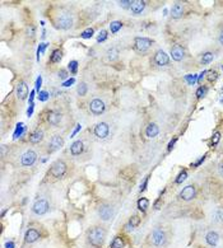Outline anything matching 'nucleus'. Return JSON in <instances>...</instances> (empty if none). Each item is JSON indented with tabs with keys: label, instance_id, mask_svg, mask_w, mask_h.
I'll return each instance as SVG.
<instances>
[{
	"label": "nucleus",
	"instance_id": "obj_35",
	"mask_svg": "<svg viewBox=\"0 0 223 248\" xmlns=\"http://www.w3.org/2000/svg\"><path fill=\"white\" fill-rule=\"evenodd\" d=\"M186 177H187V172L184 169V171H181L180 172V174L177 176V178H176V183L177 185H180V183H183L185 180H186Z\"/></svg>",
	"mask_w": 223,
	"mask_h": 248
},
{
	"label": "nucleus",
	"instance_id": "obj_31",
	"mask_svg": "<svg viewBox=\"0 0 223 248\" xmlns=\"http://www.w3.org/2000/svg\"><path fill=\"white\" fill-rule=\"evenodd\" d=\"M121 27H122V23H121L120 21H114V22H111V24H110L111 33L119 32V30H121Z\"/></svg>",
	"mask_w": 223,
	"mask_h": 248
},
{
	"label": "nucleus",
	"instance_id": "obj_46",
	"mask_svg": "<svg viewBox=\"0 0 223 248\" xmlns=\"http://www.w3.org/2000/svg\"><path fill=\"white\" fill-rule=\"evenodd\" d=\"M75 83V79L74 78H70V79H68V80H65L64 83H63V87H70V85H73Z\"/></svg>",
	"mask_w": 223,
	"mask_h": 248
},
{
	"label": "nucleus",
	"instance_id": "obj_61",
	"mask_svg": "<svg viewBox=\"0 0 223 248\" xmlns=\"http://www.w3.org/2000/svg\"><path fill=\"white\" fill-rule=\"evenodd\" d=\"M222 69H223V65H222Z\"/></svg>",
	"mask_w": 223,
	"mask_h": 248
},
{
	"label": "nucleus",
	"instance_id": "obj_42",
	"mask_svg": "<svg viewBox=\"0 0 223 248\" xmlns=\"http://www.w3.org/2000/svg\"><path fill=\"white\" fill-rule=\"evenodd\" d=\"M47 45H49V44H40L38 50H37V60H40V53H44V52H45Z\"/></svg>",
	"mask_w": 223,
	"mask_h": 248
},
{
	"label": "nucleus",
	"instance_id": "obj_49",
	"mask_svg": "<svg viewBox=\"0 0 223 248\" xmlns=\"http://www.w3.org/2000/svg\"><path fill=\"white\" fill-rule=\"evenodd\" d=\"M66 76H68V71L64 70V69H61V70L59 71V78L64 80V79H66Z\"/></svg>",
	"mask_w": 223,
	"mask_h": 248
},
{
	"label": "nucleus",
	"instance_id": "obj_23",
	"mask_svg": "<svg viewBox=\"0 0 223 248\" xmlns=\"http://www.w3.org/2000/svg\"><path fill=\"white\" fill-rule=\"evenodd\" d=\"M159 132V127L157 123H149L147 126V130H145V134L148 137H156Z\"/></svg>",
	"mask_w": 223,
	"mask_h": 248
},
{
	"label": "nucleus",
	"instance_id": "obj_44",
	"mask_svg": "<svg viewBox=\"0 0 223 248\" xmlns=\"http://www.w3.org/2000/svg\"><path fill=\"white\" fill-rule=\"evenodd\" d=\"M205 158H206V154H204L203 157H200V158H199V159L197 160V162H195V163H192V164H191V167H194V168L199 167V165H200V164H202V163H203V162L205 160Z\"/></svg>",
	"mask_w": 223,
	"mask_h": 248
},
{
	"label": "nucleus",
	"instance_id": "obj_56",
	"mask_svg": "<svg viewBox=\"0 0 223 248\" xmlns=\"http://www.w3.org/2000/svg\"><path fill=\"white\" fill-rule=\"evenodd\" d=\"M33 33H35V27L31 25L30 28H28V34H30V36H33Z\"/></svg>",
	"mask_w": 223,
	"mask_h": 248
},
{
	"label": "nucleus",
	"instance_id": "obj_53",
	"mask_svg": "<svg viewBox=\"0 0 223 248\" xmlns=\"http://www.w3.org/2000/svg\"><path fill=\"white\" fill-rule=\"evenodd\" d=\"M206 73H208V71H206V70H204L203 73H200V74H199V78H198V83H202V80H203V78H204V75H205Z\"/></svg>",
	"mask_w": 223,
	"mask_h": 248
},
{
	"label": "nucleus",
	"instance_id": "obj_54",
	"mask_svg": "<svg viewBox=\"0 0 223 248\" xmlns=\"http://www.w3.org/2000/svg\"><path fill=\"white\" fill-rule=\"evenodd\" d=\"M32 113H33V104H31L30 108H28V111H27V115H28V117L32 116Z\"/></svg>",
	"mask_w": 223,
	"mask_h": 248
},
{
	"label": "nucleus",
	"instance_id": "obj_57",
	"mask_svg": "<svg viewBox=\"0 0 223 248\" xmlns=\"http://www.w3.org/2000/svg\"><path fill=\"white\" fill-rule=\"evenodd\" d=\"M33 97H35V90H32L31 94H30V103L31 104H33Z\"/></svg>",
	"mask_w": 223,
	"mask_h": 248
},
{
	"label": "nucleus",
	"instance_id": "obj_32",
	"mask_svg": "<svg viewBox=\"0 0 223 248\" xmlns=\"http://www.w3.org/2000/svg\"><path fill=\"white\" fill-rule=\"evenodd\" d=\"M87 90H88V87H87L86 83H80V84L78 85V88H77V92H78V94L80 95V97L86 95V94H87Z\"/></svg>",
	"mask_w": 223,
	"mask_h": 248
},
{
	"label": "nucleus",
	"instance_id": "obj_48",
	"mask_svg": "<svg viewBox=\"0 0 223 248\" xmlns=\"http://www.w3.org/2000/svg\"><path fill=\"white\" fill-rule=\"evenodd\" d=\"M41 84H42V76H38L37 78V80H36V90H38V93H40V88H41Z\"/></svg>",
	"mask_w": 223,
	"mask_h": 248
},
{
	"label": "nucleus",
	"instance_id": "obj_47",
	"mask_svg": "<svg viewBox=\"0 0 223 248\" xmlns=\"http://www.w3.org/2000/svg\"><path fill=\"white\" fill-rule=\"evenodd\" d=\"M148 181H149V177H145V178H144V181H143V183L140 185V192L145 191V188H147V185H148Z\"/></svg>",
	"mask_w": 223,
	"mask_h": 248
},
{
	"label": "nucleus",
	"instance_id": "obj_36",
	"mask_svg": "<svg viewBox=\"0 0 223 248\" xmlns=\"http://www.w3.org/2000/svg\"><path fill=\"white\" fill-rule=\"evenodd\" d=\"M93 33H94V31H93V28H87V30H84L82 32V38H84V39H87V38H91L92 36H93Z\"/></svg>",
	"mask_w": 223,
	"mask_h": 248
},
{
	"label": "nucleus",
	"instance_id": "obj_37",
	"mask_svg": "<svg viewBox=\"0 0 223 248\" xmlns=\"http://www.w3.org/2000/svg\"><path fill=\"white\" fill-rule=\"evenodd\" d=\"M206 74H208V76H206V78H208V80L211 81V83L216 81V80H217V78H218V73H217L216 70H211V71H208Z\"/></svg>",
	"mask_w": 223,
	"mask_h": 248
},
{
	"label": "nucleus",
	"instance_id": "obj_3",
	"mask_svg": "<svg viewBox=\"0 0 223 248\" xmlns=\"http://www.w3.org/2000/svg\"><path fill=\"white\" fill-rule=\"evenodd\" d=\"M167 241V236H166V232L162 228H156L150 234V242L153 246L156 247H162L166 244Z\"/></svg>",
	"mask_w": 223,
	"mask_h": 248
},
{
	"label": "nucleus",
	"instance_id": "obj_43",
	"mask_svg": "<svg viewBox=\"0 0 223 248\" xmlns=\"http://www.w3.org/2000/svg\"><path fill=\"white\" fill-rule=\"evenodd\" d=\"M221 140V132H214L213 134V137H212V145H217Z\"/></svg>",
	"mask_w": 223,
	"mask_h": 248
},
{
	"label": "nucleus",
	"instance_id": "obj_51",
	"mask_svg": "<svg viewBox=\"0 0 223 248\" xmlns=\"http://www.w3.org/2000/svg\"><path fill=\"white\" fill-rule=\"evenodd\" d=\"M218 172H219V174L223 177V162H221V163L218 164Z\"/></svg>",
	"mask_w": 223,
	"mask_h": 248
},
{
	"label": "nucleus",
	"instance_id": "obj_10",
	"mask_svg": "<svg viewBox=\"0 0 223 248\" xmlns=\"http://www.w3.org/2000/svg\"><path fill=\"white\" fill-rule=\"evenodd\" d=\"M108 131H110V127L106 122L97 123V125L94 126V130H93L94 135L98 137V139H105V137L108 135Z\"/></svg>",
	"mask_w": 223,
	"mask_h": 248
},
{
	"label": "nucleus",
	"instance_id": "obj_40",
	"mask_svg": "<svg viewBox=\"0 0 223 248\" xmlns=\"http://www.w3.org/2000/svg\"><path fill=\"white\" fill-rule=\"evenodd\" d=\"M106 38H107V31L102 30V31L100 32L98 37H97V42H103V41H106Z\"/></svg>",
	"mask_w": 223,
	"mask_h": 248
},
{
	"label": "nucleus",
	"instance_id": "obj_59",
	"mask_svg": "<svg viewBox=\"0 0 223 248\" xmlns=\"http://www.w3.org/2000/svg\"><path fill=\"white\" fill-rule=\"evenodd\" d=\"M159 202H161V199H158V200L154 202V209H159Z\"/></svg>",
	"mask_w": 223,
	"mask_h": 248
},
{
	"label": "nucleus",
	"instance_id": "obj_27",
	"mask_svg": "<svg viewBox=\"0 0 223 248\" xmlns=\"http://www.w3.org/2000/svg\"><path fill=\"white\" fill-rule=\"evenodd\" d=\"M106 56H107V60H108V61H114V60H116L117 56H119V50H117L116 47H111V48H108L107 52H106Z\"/></svg>",
	"mask_w": 223,
	"mask_h": 248
},
{
	"label": "nucleus",
	"instance_id": "obj_28",
	"mask_svg": "<svg viewBox=\"0 0 223 248\" xmlns=\"http://www.w3.org/2000/svg\"><path fill=\"white\" fill-rule=\"evenodd\" d=\"M148 208H149V200H148V199L142 197V199L138 200V209L140 210L142 213H145Z\"/></svg>",
	"mask_w": 223,
	"mask_h": 248
},
{
	"label": "nucleus",
	"instance_id": "obj_26",
	"mask_svg": "<svg viewBox=\"0 0 223 248\" xmlns=\"http://www.w3.org/2000/svg\"><path fill=\"white\" fill-rule=\"evenodd\" d=\"M139 224H140V218H139L138 215H133V216L129 219L128 224H126V229H128V230H134Z\"/></svg>",
	"mask_w": 223,
	"mask_h": 248
},
{
	"label": "nucleus",
	"instance_id": "obj_13",
	"mask_svg": "<svg viewBox=\"0 0 223 248\" xmlns=\"http://www.w3.org/2000/svg\"><path fill=\"white\" fill-rule=\"evenodd\" d=\"M154 64L158 65V66H166L170 64V57L168 55H167L164 51L162 50H158L154 55Z\"/></svg>",
	"mask_w": 223,
	"mask_h": 248
},
{
	"label": "nucleus",
	"instance_id": "obj_38",
	"mask_svg": "<svg viewBox=\"0 0 223 248\" xmlns=\"http://www.w3.org/2000/svg\"><path fill=\"white\" fill-rule=\"evenodd\" d=\"M38 99H40L41 102H46V101L49 99V93H47L46 90H41V92L38 93Z\"/></svg>",
	"mask_w": 223,
	"mask_h": 248
},
{
	"label": "nucleus",
	"instance_id": "obj_30",
	"mask_svg": "<svg viewBox=\"0 0 223 248\" xmlns=\"http://www.w3.org/2000/svg\"><path fill=\"white\" fill-rule=\"evenodd\" d=\"M213 59H214L213 52H204V53H203V56H202V64L208 65L209 62H212V61H213Z\"/></svg>",
	"mask_w": 223,
	"mask_h": 248
},
{
	"label": "nucleus",
	"instance_id": "obj_4",
	"mask_svg": "<svg viewBox=\"0 0 223 248\" xmlns=\"http://www.w3.org/2000/svg\"><path fill=\"white\" fill-rule=\"evenodd\" d=\"M152 44H153V41L147 37H136L134 39V48L138 52H145L149 50Z\"/></svg>",
	"mask_w": 223,
	"mask_h": 248
},
{
	"label": "nucleus",
	"instance_id": "obj_1",
	"mask_svg": "<svg viewBox=\"0 0 223 248\" xmlns=\"http://www.w3.org/2000/svg\"><path fill=\"white\" fill-rule=\"evenodd\" d=\"M106 229L103 227L96 225L89 229L88 232V242L94 248H102L103 242L106 239Z\"/></svg>",
	"mask_w": 223,
	"mask_h": 248
},
{
	"label": "nucleus",
	"instance_id": "obj_17",
	"mask_svg": "<svg viewBox=\"0 0 223 248\" xmlns=\"http://www.w3.org/2000/svg\"><path fill=\"white\" fill-rule=\"evenodd\" d=\"M17 94L19 99H26L28 95V85L26 84V81H19L17 85Z\"/></svg>",
	"mask_w": 223,
	"mask_h": 248
},
{
	"label": "nucleus",
	"instance_id": "obj_2",
	"mask_svg": "<svg viewBox=\"0 0 223 248\" xmlns=\"http://www.w3.org/2000/svg\"><path fill=\"white\" fill-rule=\"evenodd\" d=\"M55 27L59 30H69L73 27V16L70 13H60L55 18Z\"/></svg>",
	"mask_w": 223,
	"mask_h": 248
},
{
	"label": "nucleus",
	"instance_id": "obj_29",
	"mask_svg": "<svg viewBox=\"0 0 223 248\" xmlns=\"http://www.w3.org/2000/svg\"><path fill=\"white\" fill-rule=\"evenodd\" d=\"M61 57H63L61 50H54L52 53H51V56H50V61H51L52 64H56V62H60Z\"/></svg>",
	"mask_w": 223,
	"mask_h": 248
},
{
	"label": "nucleus",
	"instance_id": "obj_34",
	"mask_svg": "<svg viewBox=\"0 0 223 248\" xmlns=\"http://www.w3.org/2000/svg\"><path fill=\"white\" fill-rule=\"evenodd\" d=\"M24 131H26V127L23 126V123H18V125H17V129H16V132H14V136H13V137H14V139H17V137H19Z\"/></svg>",
	"mask_w": 223,
	"mask_h": 248
},
{
	"label": "nucleus",
	"instance_id": "obj_20",
	"mask_svg": "<svg viewBox=\"0 0 223 248\" xmlns=\"http://www.w3.org/2000/svg\"><path fill=\"white\" fill-rule=\"evenodd\" d=\"M63 145H64V139H63L61 136H59V135H55L52 139H51V141H50L51 150H58V149L63 148Z\"/></svg>",
	"mask_w": 223,
	"mask_h": 248
},
{
	"label": "nucleus",
	"instance_id": "obj_58",
	"mask_svg": "<svg viewBox=\"0 0 223 248\" xmlns=\"http://www.w3.org/2000/svg\"><path fill=\"white\" fill-rule=\"evenodd\" d=\"M218 41H219V44L223 46V31L219 33V37H218Z\"/></svg>",
	"mask_w": 223,
	"mask_h": 248
},
{
	"label": "nucleus",
	"instance_id": "obj_8",
	"mask_svg": "<svg viewBox=\"0 0 223 248\" xmlns=\"http://www.w3.org/2000/svg\"><path fill=\"white\" fill-rule=\"evenodd\" d=\"M98 215L102 220H110L111 218L114 216V209L112 206L108 205V204H102L100 208H98Z\"/></svg>",
	"mask_w": 223,
	"mask_h": 248
},
{
	"label": "nucleus",
	"instance_id": "obj_12",
	"mask_svg": "<svg viewBox=\"0 0 223 248\" xmlns=\"http://www.w3.org/2000/svg\"><path fill=\"white\" fill-rule=\"evenodd\" d=\"M40 238H41L40 232L37 229H33V228L28 229V230L26 232V234H24V242L27 244H32V243L37 242Z\"/></svg>",
	"mask_w": 223,
	"mask_h": 248
},
{
	"label": "nucleus",
	"instance_id": "obj_7",
	"mask_svg": "<svg viewBox=\"0 0 223 248\" xmlns=\"http://www.w3.org/2000/svg\"><path fill=\"white\" fill-rule=\"evenodd\" d=\"M195 196H197V188H195L192 185L184 187L183 191L180 192V199L184 200V201H191L192 199H195Z\"/></svg>",
	"mask_w": 223,
	"mask_h": 248
},
{
	"label": "nucleus",
	"instance_id": "obj_9",
	"mask_svg": "<svg viewBox=\"0 0 223 248\" xmlns=\"http://www.w3.org/2000/svg\"><path fill=\"white\" fill-rule=\"evenodd\" d=\"M105 108H106V106H105L103 101H101V99H98V98L93 99V101L89 103V109H91V112H92L93 115H96V116H98V115L103 113Z\"/></svg>",
	"mask_w": 223,
	"mask_h": 248
},
{
	"label": "nucleus",
	"instance_id": "obj_14",
	"mask_svg": "<svg viewBox=\"0 0 223 248\" xmlns=\"http://www.w3.org/2000/svg\"><path fill=\"white\" fill-rule=\"evenodd\" d=\"M171 56L175 61H181L185 57V48L181 45H175L171 48Z\"/></svg>",
	"mask_w": 223,
	"mask_h": 248
},
{
	"label": "nucleus",
	"instance_id": "obj_39",
	"mask_svg": "<svg viewBox=\"0 0 223 248\" xmlns=\"http://www.w3.org/2000/svg\"><path fill=\"white\" fill-rule=\"evenodd\" d=\"M185 80L189 83V85H194V83L197 81V75H194V74H189V75H186V76H185Z\"/></svg>",
	"mask_w": 223,
	"mask_h": 248
},
{
	"label": "nucleus",
	"instance_id": "obj_24",
	"mask_svg": "<svg viewBox=\"0 0 223 248\" xmlns=\"http://www.w3.org/2000/svg\"><path fill=\"white\" fill-rule=\"evenodd\" d=\"M82 151H83V143L80 140H77L70 145V153L73 155H79L82 154Z\"/></svg>",
	"mask_w": 223,
	"mask_h": 248
},
{
	"label": "nucleus",
	"instance_id": "obj_33",
	"mask_svg": "<svg viewBox=\"0 0 223 248\" xmlns=\"http://www.w3.org/2000/svg\"><path fill=\"white\" fill-rule=\"evenodd\" d=\"M68 69L70 70V73L73 74V75H75L77 74V71H78V61L77 60H73V61H70L68 64Z\"/></svg>",
	"mask_w": 223,
	"mask_h": 248
},
{
	"label": "nucleus",
	"instance_id": "obj_41",
	"mask_svg": "<svg viewBox=\"0 0 223 248\" xmlns=\"http://www.w3.org/2000/svg\"><path fill=\"white\" fill-rule=\"evenodd\" d=\"M131 3H133L131 0H121V2H119V5L124 9H128V8L131 7Z\"/></svg>",
	"mask_w": 223,
	"mask_h": 248
},
{
	"label": "nucleus",
	"instance_id": "obj_21",
	"mask_svg": "<svg viewBox=\"0 0 223 248\" xmlns=\"http://www.w3.org/2000/svg\"><path fill=\"white\" fill-rule=\"evenodd\" d=\"M212 222L216 224H223V209L218 208L212 213Z\"/></svg>",
	"mask_w": 223,
	"mask_h": 248
},
{
	"label": "nucleus",
	"instance_id": "obj_6",
	"mask_svg": "<svg viewBox=\"0 0 223 248\" xmlns=\"http://www.w3.org/2000/svg\"><path fill=\"white\" fill-rule=\"evenodd\" d=\"M50 173L55 178H61L66 173V164L63 160H58L52 164V167L50 169Z\"/></svg>",
	"mask_w": 223,
	"mask_h": 248
},
{
	"label": "nucleus",
	"instance_id": "obj_15",
	"mask_svg": "<svg viewBox=\"0 0 223 248\" xmlns=\"http://www.w3.org/2000/svg\"><path fill=\"white\" fill-rule=\"evenodd\" d=\"M145 5H147V3L144 2V0H134V2L131 3V7H130L131 13L135 14V16L142 14V11L144 10Z\"/></svg>",
	"mask_w": 223,
	"mask_h": 248
},
{
	"label": "nucleus",
	"instance_id": "obj_16",
	"mask_svg": "<svg viewBox=\"0 0 223 248\" xmlns=\"http://www.w3.org/2000/svg\"><path fill=\"white\" fill-rule=\"evenodd\" d=\"M205 242L211 246V247H216L219 242V234L214 230H211L205 234Z\"/></svg>",
	"mask_w": 223,
	"mask_h": 248
},
{
	"label": "nucleus",
	"instance_id": "obj_22",
	"mask_svg": "<svg viewBox=\"0 0 223 248\" xmlns=\"http://www.w3.org/2000/svg\"><path fill=\"white\" fill-rule=\"evenodd\" d=\"M125 244H126V242H125V238L122 236H116L112 242H111L110 247L108 248H124Z\"/></svg>",
	"mask_w": 223,
	"mask_h": 248
},
{
	"label": "nucleus",
	"instance_id": "obj_55",
	"mask_svg": "<svg viewBox=\"0 0 223 248\" xmlns=\"http://www.w3.org/2000/svg\"><path fill=\"white\" fill-rule=\"evenodd\" d=\"M80 127H82V126H80V125H79V123H78V125H77V127H75V130H74V131H73V134H72V136H70V137H73V136H75V134H77V132H78V131H79V130H80Z\"/></svg>",
	"mask_w": 223,
	"mask_h": 248
},
{
	"label": "nucleus",
	"instance_id": "obj_5",
	"mask_svg": "<svg viewBox=\"0 0 223 248\" xmlns=\"http://www.w3.org/2000/svg\"><path fill=\"white\" fill-rule=\"evenodd\" d=\"M50 209V205L45 199H40L32 205V211L36 215H45Z\"/></svg>",
	"mask_w": 223,
	"mask_h": 248
},
{
	"label": "nucleus",
	"instance_id": "obj_25",
	"mask_svg": "<svg viewBox=\"0 0 223 248\" xmlns=\"http://www.w3.org/2000/svg\"><path fill=\"white\" fill-rule=\"evenodd\" d=\"M44 139V132L41 130H35L31 135H30V141L32 144H38L41 140Z\"/></svg>",
	"mask_w": 223,
	"mask_h": 248
},
{
	"label": "nucleus",
	"instance_id": "obj_11",
	"mask_svg": "<svg viewBox=\"0 0 223 248\" xmlns=\"http://www.w3.org/2000/svg\"><path fill=\"white\" fill-rule=\"evenodd\" d=\"M36 159H37V154L35 153V151L33 150H27L22 155L21 163H22V165H24V167H31V165L36 162Z\"/></svg>",
	"mask_w": 223,
	"mask_h": 248
},
{
	"label": "nucleus",
	"instance_id": "obj_45",
	"mask_svg": "<svg viewBox=\"0 0 223 248\" xmlns=\"http://www.w3.org/2000/svg\"><path fill=\"white\" fill-rule=\"evenodd\" d=\"M205 92H206V88H205V87H199L198 90H197V97H198V98H202L203 95L205 94Z\"/></svg>",
	"mask_w": 223,
	"mask_h": 248
},
{
	"label": "nucleus",
	"instance_id": "obj_50",
	"mask_svg": "<svg viewBox=\"0 0 223 248\" xmlns=\"http://www.w3.org/2000/svg\"><path fill=\"white\" fill-rule=\"evenodd\" d=\"M177 141V137H173V139L170 141V144H168V146H167V150L168 151H171L172 150V148H173V145H175V143Z\"/></svg>",
	"mask_w": 223,
	"mask_h": 248
},
{
	"label": "nucleus",
	"instance_id": "obj_19",
	"mask_svg": "<svg viewBox=\"0 0 223 248\" xmlns=\"http://www.w3.org/2000/svg\"><path fill=\"white\" fill-rule=\"evenodd\" d=\"M47 121L51 123V125H54V126L59 125L60 121H61V113L56 112V111H50L49 116H47Z\"/></svg>",
	"mask_w": 223,
	"mask_h": 248
},
{
	"label": "nucleus",
	"instance_id": "obj_60",
	"mask_svg": "<svg viewBox=\"0 0 223 248\" xmlns=\"http://www.w3.org/2000/svg\"><path fill=\"white\" fill-rule=\"evenodd\" d=\"M7 211H8V210H3V211H2V216H3V218H4V215L7 214Z\"/></svg>",
	"mask_w": 223,
	"mask_h": 248
},
{
	"label": "nucleus",
	"instance_id": "obj_18",
	"mask_svg": "<svg viewBox=\"0 0 223 248\" xmlns=\"http://www.w3.org/2000/svg\"><path fill=\"white\" fill-rule=\"evenodd\" d=\"M171 16L175 19H178L184 16V5L181 3H176L171 9Z\"/></svg>",
	"mask_w": 223,
	"mask_h": 248
},
{
	"label": "nucleus",
	"instance_id": "obj_52",
	"mask_svg": "<svg viewBox=\"0 0 223 248\" xmlns=\"http://www.w3.org/2000/svg\"><path fill=\"white\" fill-rule=\"evenodd\" d=\"M14 247H16V244H14V242H12V241L5 243V248H14Z\"/></svg>",
	"mask_w": 223,
	"mask_h": 248
}]
</instances>
